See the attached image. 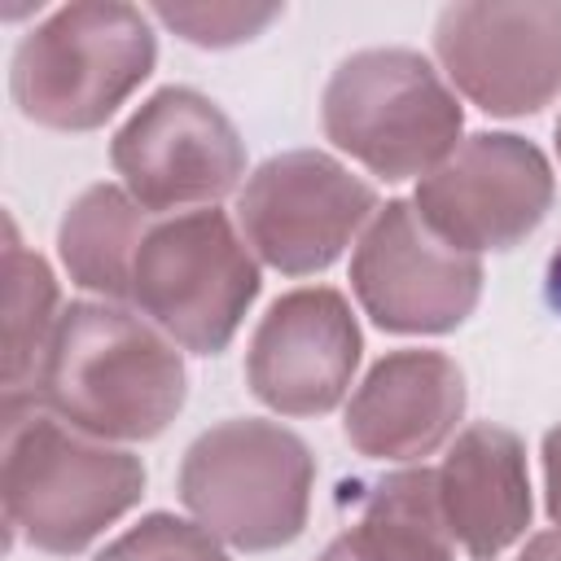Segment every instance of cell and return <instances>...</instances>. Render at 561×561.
Here are the masks:
<instances>
[{
    "label": "cell",
    "instance_id": "2e32d148",
    "mask_svg": "<svg viewBox=\"0 0 561 561\" xmlns=\"http://www.w3.org/2000/svg\"><path fill=\"white\" fill-rule=\"evenodd\" d=\"M149 224L153 215L123 184H88L57 224V259L79 289L131 302V263Z\"/></svg>",
    "mask_w": 561,
    "mask_h": 561
},
{
    "label": "cell",
    "instance_id": "8992f818",
    "mask_svg": "<svg viewBox=\"0 0 561 561\" xmlns=\"http://www.w3.org/2000/svg\"><path fill=\"white\" fill-rule=\"evenodd\" d=\"M259 289V259L219 206L153 215L131 263V311L188 355L228 351Z\"/></svg>",
    "mask_w": 561,
    "mask_h": 561
},
{
    "label": "cell",
    "instance_id": "52a82bcc",
    "mask_svg": "<svg viewBox=\"0 0 561 561\" xmlns=\"http://www.w3.org/2000/svg\"><path fill=\"white\" fill-rule=\"evenodd\" d=\"M381 210L377 188L324 149H285L245 175L237 228L259 263L280 276H316Z\"/></svg>",
    "mask_w": 561,
    "mask_h": 561
},
{
    "label": "cell",
    "instance_id": "ffe728a7",
    "mask_svg": "<svg viewBox=\"0 0 561 561\" xmlns=\"http://www.w3.org/2000/svg\"><path fill=\"white\" fill-rule=\"evenodd\" d=\"M543 508L561 526V425L543 434Z\"/></svg>",
    "mask_w": 561,
    "mask_h": 561
},
{
    "label": "cell",
    "instance_id": "9a60e30c",
    "mask_svg": "<svg viewBox=\"0 0 561 561\" xmlns=\"http://www.w3.org/2000/svg\"><path fill=\"white\" fill-rule=\"evenodd\" d=\"M316 561H456V543L438 517L434 469H399L373 482L359 517Z\"/></svg>",
    "mask_w": 561,
    "mask_h": 561
},
{
    "label": "cell",
    "instance_id": "7c38bea8",
    "mask_svg": "<svg viewBox=\"0 0 561 561\" xmlns=\"http://www.w3.org/2000/svg\"><path fill=\"white\" fill-rule=\"evenodd\" d=\"M364 333L333 285H302L280 294L250 333L245 386L280 416L333 412L359 368Z\"/></svg>",
    "mask_w": 561,
    "mask_h": 561
},
{
    "label": "cell",
    "instance_id": "e0dca14e",
    "mask_svg": "<svg viewBox=\"0 0 561 561\" xmlns=\"http://www.w3.org/2000/svg\"><path fill=\"white\" fill-rule=\"evenodd\" d=\"M4 276H9L4 285V399H31L48 337L61 320V298H57L53 267L35 250L22 245L13 219H9Z\"/></svg>",
    "mask_w": 561,
    "mask_h": 561
},
{
    "label": "cell",
    "instance_id": "d6986e66",
    "mask_svg": "<svg viewBox=\"0 0 561 561\" xmlns=\"http://www.w3.org/2000/svg\"><path fill=\"white\" fill-rule=\"evenodd\" d=\"M149 13L197 48H232L263 35L285 13V4H167L162 0Z\"/></svg>",
    "mask_w": 561,
    "mask_h": 561
},
{
    "label": "cell",
    "instance_id": "9c48e42d",
    "mask_svg": "<svg viewBox=\"0 0 561 561\" xmlns=\"http://www.w3.org/2000/svg\"><path fill=\"white\" fill-rule=\"evenodd\" d=\"M552 202L557 175L543 149L517 131L465 136L412 193L425 228L465 254L522 245Z\"/></svg>",
    "mask_w": 561,
    "mask_h": 561
},
{
    "label": "cell",
    "instance_id": "ba28073f",
    "mask_svg": "<svg viewBox=\"0 0 561 561\" xmlns=\"http://www.w3.org/2000/svg\"><path fill=\"white\" fill-rule=\"evenodd\" d=\"M110 167L149 215H184V206L224 202L245 180V140L206 92L171 83L114 131Z\"/></svg>",
    "mask_w": 561,
    "mask_h": 561
},
{
    "label": "cell",
    "instance_id": "7402d4cb",
    "mask_svg": "<svg viewBox=\"0 0 561 561\" xmlns=\"http://www.w3.org/2000/svg\"><path fill=\"white\" fill-rule=\"evenodd\" d=\"M552 136H557V158H561V118H557V131Z\"/></svg>",
    "mask_w": 561,
    "mask_h": 561
},
{
    "label": "cell",
    "instance_id": "8fae6325",
    "mask_svg": "<svg viewBox=\"0 0 561 561\" xmlns=\"http://www.w3.org/2000/svg\"><path fill=\"white\" fill-rule=\"evenodd\" d=\"M351 294L381 333H451L482 298V259L434 237L412 197H390L351 254Z\"/></svg>",
    "mask_w": 561,
    "mask_h": 561
},
{
    "label": "cell",
    "instance_id": "6da1fadb",
    "mask_svg": "<svg viewBox=\"0 0 561 561\" xmlns=\"http://www.w3.org/2000/svg\"><path fill=\"white\" fill-rule=\"evenodd\" d=\"M31 399L101 443H149L188 399L184 351L140 311L79 298L61 307Z\"/></svg>",
    "mask_w": 561,
    "mask_h": 561
},
{
    "label": "cell",
    "instance_id": "44dd1931",
    "mask_svg": "<svg viewBox=\"0 0 561 561\" xmlns=\"http://www.w3.org/2000/svg\"><path fill=\"white\" fill-rule=\"evenodd\" d=\"M517 561H561V526L557 530H539L526 539V548L517 552Z\"/></svg>",
    "mask_w": 561,
    "mask_h": 561
},
{
    "label": "cell",
    "instance_id": "3957f363",
    "mask_svg": "<svg viewBox=\"0 0 561 561\" xmlns=\"http://www.w3.org/2000/svg\"><path fill=\"white\" fill-rule=\"evenodd\" d=\"M149 13L123 0H75L31 26L9 61L18 114L48 131H96L153 75Z\"/></svg>",
    "mask_w": 561,
    "mask_h": 561
},
{
    "label": "cell",
    "instance_id": "7a4b0ae2",
    "mask_svg": "<svg viewBox=\"0 0 561 561\" xmlns=\"http://www.w3.org/2000/svg\"><path fill=\"white\" fill-rule=\"evenodd\" d=\"M145 460L57 421L35 399H4L0 495L13 539L79 557L145 495Z\"/></svg>",
    "mask_w": 561,
    "mask_h": 561
},
{
    "label": "cell",
    "instance_id": "30bf717a",
    "mask_svg": "<svg viewBox=\"0 0 561 561\" xmlns=\"http://www.w3.org/2000/svg\"><path fill=\"white\" fill-rule=\"evenodd\" d=\"M434 57L451 88L491 118H526L561 96L557 0H465L434 22Z\"/></svg>",
    "mask_w": 561,
    "mask_h": 561
},
{
    "label": "cell",
    "instance_id": "4fadbf2b",
    "mask_svg": "<svg viewBox=\"0 0 561 561\" xmlns=\"http://www.w3.org/2000/svg\"><path fill=\"white\" fill-rule=\"evenodd\" d=\"M469 390L443 351H386L346 399L342 434L368 460L412 465L456 438Z\"/></svg>",
    "mask_w": 561,
    "mask_h": 561
},
{
    "label": "cell",
    "instance_id": "277c9868",
    "mask_svg": "<svg viewBox=\"0 0 561 561\" xmlns=\"http://www.w3.org/2000/svg\"><path fill=\"white\" fill-rule=\"evenodd\" d=\"M316 486L311 447L280 421L228 416L180 460L175 491L197 526L237 552H276L307 530Z\"/></svg>",
    "mask_w": 561,
    "mask_h": 561
},
{
    "label": "cell",
    "instance_id": "ac0fdd59",
    "mask_svg": "<svg viewBox=\"0 0 561 561\" xmlns=\"http://www.w3.org/2000/svg\"><path fill=\"white\" fill-rule=\"evenodd\" d=\"M92 561H232L224 539L175 513H145L118 539H110Z\"/></svg>",
    "mask_w": 561,
    "mask_h": 561
},
{
    "label": "cell",
    "instance_id": "5bb4252c",
    "mask_svg": "<svg viewBox=\"0 0 561 561\" xmlns=\"http://www.w3.org/2000/svg\"><path fill=\"white\" fill-rule=\"evenodd\" d=\"M434 491L447 539L469 561H495L526 535L535 513L526 443L491 421L465 425L434 469Z\"/></svg>",
    "mask_w": 561,
    "mask_h": 561
},
{
    "label": "cell",
    "instance_id": "5b68a950",
    "mask_svg": "<svg viewBox=\"0 0 561 561\" xmlns=\"http://www.w3.org/2000/svg\"><path fill=\"white\" fill-rule=\"evenodd\" d=\"M324 140L377 180L430 175L465 131V110L416 48H359L324 83Z\"/></svg>",
    "mask_w": 561,
    "mask_h": 561
}]
</instances>
